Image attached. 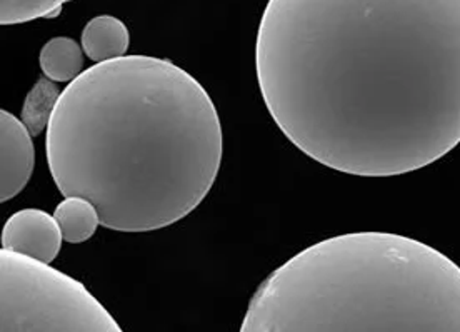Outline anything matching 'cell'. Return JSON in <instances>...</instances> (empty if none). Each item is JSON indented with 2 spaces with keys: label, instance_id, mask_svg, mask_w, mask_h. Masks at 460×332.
Returning <instances> with one entry per match:
<instances>
[{
  "label": "cell",
  "instance_id": "6da1fadb",
  "mask_svg": "<svg viewBox=\"0 0 460 332\" xmlns=\"http://www.w3.org/2000/svg\"><path fill=\"white\" fill-rule=\"evenodd\" d=\"M255 74L312 161L358 177L424 169L460 144V0H269Z\"/></svg>",
  "mask_w": 460,
  "mask_h": 332
},
{
  "label": "cell",
  "instance_id": "9c48e42d",
  "mask_svg": "<svg viewBox=\"0 0 460 332\" xmlns=\"http://www.w3.org/2000/svg\"><path fill=\"white\" fill-rule=\"evenodd\" d=\"M54 216L58 219L64 241L82 244L89 241L101 224L97 207L84 197H66L58 207Z\"/></svg>",
  "mask_w": 460,
  "mask_h": 332
},
{
  "label": "cell",
  "instance_id": "5b68a950",
  "mask_svg": "<svg viewBox=\"0 0 460 332\" xmlns=\"http://www.w3.org/2000/svg\"><path fill=\"white\" fill-rule=\"evenodd\" d=\"M62 230L56 216L40 209H22L12 214L2 229V249L52 263L62 247Z\"/></svg>",
  "mask_w": 460,
  "mask_h": 332
},
{
  "label": "cell",
  "instance_id": "8992f818",
  "mask_svg": "<svg viewBox=\"0 0 460 332\" xmlns=\"http://www.w3.org/2000/svg\"><path fill=\"white\" fill-rule=\"evenodd\" d=\"M32 134L22 119L0 111V202L21 194L34 172Z\"/></svg>",
  "mask_w": 460,
  "mask_h": 332
},
{
  "label": "cell",
  "instance_id": "30bf717a",
  "mask_svg": "<svg viewBox=\"0 0 460 332\" xmlns=\"http://www.w3.org/2000/svg\"><path fill=\"white\" fill-rule=\"evenodd\" d=\"M60 94L62 92L58 91L56 82L47 79L46 76L35 82L34 87L27 94L21 119L34 138L40 136L42 130L49 127Z\"/></svg>",
  "mask_w": 460,
  "mask_h": 332
},
{
  "label": "cell",
  "instance_id": "52a82bcc",
  "mask_svg": "<svg viewBox=\"0 0 460 332\" xmlns=\"http://www.w3.org/2000/svg\"><path fill=\"white\" fill-rule=\"evenodd\" d=\"M82 49L95 64L124 58L130 46L126 23L114 15H97L82 31Z\"/></svg>",
  "mask_w": 460,
  "mask_h": 332
},
{
  "label": "cell",
  "instance_id": "8fae6325",
  "mask_svg": "<svg viewBox=\"0 0 460 332\" xmlns=\"http://www.w3.org/2000/svg\"><path fill=\"white\" fill-rule=\"evenodd\" d=\"M70 0H0V23L17 25L58 15Z\"/></svg>",
  "mask_w": 460,
  "mask_h": 332
},
{
  "label": "cell",
  "instance_id": "277c9868",
  "mask_svg": "<svg viewBox=\"0 0 460 332\" xmlns=\"http://www.w3.org/2000/svg\"><path fill=\"white\" fill-rule=\"evenodd\" d=\"M0 331L122 332L77 279L49 263L0 251Z\"/></svg>",
  "mask_w": 460,
  "mask_h": 332
},
{
  "label": "cell",
  "instance_id": "ba28073f",
  "mask_svg": "<svg viewBox=\"0 0 460 332\" xmlns=\"http://www.w3.org/2000/svg\"><path fill=\"white\" fill-rule=\"evenodd\" d=\"M84 49L70 37H54L44 44L39 64L47 79L72 82L84 72Z\"/></svg>",
  "mask_w": 460,
  "mask_h": 332
},
{
  "label": "cell",
  "instance_id": "3957f363",
  "mask_svg": "<svg viewBox=\"0 0 460 332\" xmlns=\"http://www.w3.org/2000/svg\"><path fill=\"white\" fill-rule=\"evenodd\" d=\"M242 332H460V265L380 230L329 238L261 283Z\"/></svg>",
  "mask_w": 460,
  "mask_h": 332
},
{
  "label": "cell",
  "instance_id": "7a4b0ae2",
  "mask_svg": "<svg viewBox=\"0 0 460 332\" xmlns=\"http://www.w3.org/2000/svg\"><path fill=\"white\" fill-rule=\"evenodd\" d=\"M47 162L64 197H84L117 232L165 229L217 179L219 112L204 85L167 58L124 56L84 70L47 127Z\"/></svg>",
  "mask_w": 460,
  "mask_h": 332
}]
</instances>
